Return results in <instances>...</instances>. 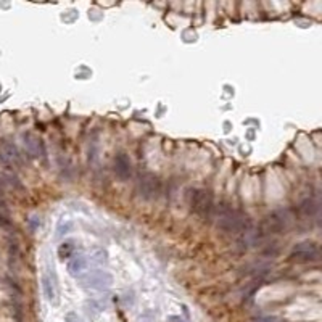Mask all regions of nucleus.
<instances>
[{"label":"nucleus","mask_w":322,"mask_h":322,"mask_svg":"<svg viewBox=\"0 0 322 322\" xmlns=\"http://www.w3.org/2000/svg\"><path fill=\"white\" fill-rule=\"evenodd\" d=\"M216 227L224 234L245 235L253 229V224L245 213L234 209L227 203H223L216 211Z\"/></svg>","instance_id":"obj_1"},{"label":"nucleus","mask_w":322,"mask_h":322,"mask_svg":"<svg viewBox=\"0 0 322 322\" xmlns=\"http://www.w3.org/2000/svg\"><path fill=\"white\" fill-rule=\"evenodd\" d=\"M189 207L198 218L211 221L214 214V198L213 193L207 189H192L189 193Z\"/></svg>","instance_id":"obj_2"},{"label":"nucleus","mask_w":322,"mask_h":322,"mask_svg":"<svg viewBox=\"0 0 322 322\" xmlns=\"http://www.w3.org/2000/svg\"><path fill=\"white\" fill-rule=\"evenodd\" d=\"M290 226V213L288 209H274L272 213L266 216L261 226L260 235H274V234H284Z\"/></svg>","instance_id":"obj_3"},{"label":"nucleus","mask_w":322,"mask_h":322,"mask_svg":"<svg viewBox=\"0 0 322 322\" xmlns=\"http://www.w3.org/2000/svg\"><path fill=\"white\" fill-rule=\"evenodd\" d=\"M160 190H161V184L158 181V177L149 172L142 174L135 184L137 195H139L142 200H145V202H150V200L156 198L158 195H160Z\"/></svg>","instance_id":"obj_4"},{"label":"nucleus","mask_w":322,"mask_h":322,"mask_svg":"<svg viewBox=\"0 0 322 322\" xmlns=\"http://www.w3.org/2000/svg\"><path fill=\"white\" fill-rule=\"evenodd\" d=\"M290 256L298 263H314L319 260V248L311 242H303L292 248Z\"/></svg>","instance_id":"obj_5"},{"label":"nucleus","mask_w":322,"mask_h":322,"mask_svg":"<svg viewBox=\"0 0 322 322\" xmlns=\"http://www.w3.org/2000/svg\"><path fill=\"white\" fill-rule=\"evenodd\" d=\"M113 276L107 271H94L87 274L82 281V287L91 290H107L112 287Z\"/></svg>","instance_id":"obj_6"},{"label":"nucleus","mask_w":322,"mask_h":322,"mask_svg":"<svg viewBox=\"0 0 322 322\" xmlns=\"http://www.w3.org/2000/svg\"><path fill=\"white\" fill-rule=\"evenodd\" d=\"M21 139H23L26 153H28L31 158H45V147L38 135H34L31 133H24L21 135Z\"/></svg>","instance_id":"obj_7"},{"label":"nucleus","mask_w":322,"mask_h":322,"mask_svg":"<svg viewBox=\"0 0 322 322\" xmlns=\"http://www.w3.org/2000/svg\"><path fill=\"white\" fill-rule=\"evenodd\" d=\"M42 284V292H44L45 300L49 302L52 306H58L60 304V297H58V285H57V277L54 274V281L49 274H44L40 279Z\"/></svg>","instance_id":"obj_8"},{"label":"nucleus","mask_w":322,"mask_h":322,"mask_svg":"<svg viewBox=\"0 0 322 322\" xmlns=\"http://www.w3.org/2000/svg\"><path fill=\"white\" fill-rule=\"evenodd\" d=\"M114 174L124 182L133 177V161L126 153H118L114 156Z\"/></svg>","instance_id":"obj_9"},{"label":"nucleus","mask_w":322,"mask_h":322,"mask_svg":"<svg viewBox=\"0 0 322 322\" xmlns=\"http://www.w3.org/2000/svg\"><path fill=\"white\" fill-rule=\"evenodd\" d=\"M2 155H3V160L7 163H12V165H23V156H21L18 147L12 144V142H8V140L2 142Z\"/></svg>","instance_id":"obj_10"},{"label":"nucleus","mask_w":322,"mask_h":322,"mask_svg":"<svg viewBox=\"0 0 322 322\" xmlns=\"http://www.w3.org/2000/svg\"><path fill=\"white\" fill-rule=\"evenodd\" d=\"M87 266H89L87 258L82 255H76L68 263V274H70L71 277H79L87 271Z\"/></svg>","instance_id":"obj_11"},{"label":"nucleus","mask_w":322,"mask_h":322,"mask_svg":"<svg viewBox=\"0 0 322 322\" xmlns=\"http://www.w3.org/2000/svg\"><path fill=\"white\" fill-rule=\"evenodd\" d=\"M298 209H300V213H302V214L304 216V218H313V216L318 214V211H319V203L316 202L314 198L308 197V198H304L302 203H300Z\"/></svg>","instance_id":"obj_12"},{"label":"nucleus","mask_w":322,"mask_h":322,"mask_svg":"<svg viewBox=\"0 0 322 322\" xmlns=\"http://www.w3.org/2000/svg\"><path fill=\"white\" fill-rule=\"evenodd\" d=\"M73 253H75V242L73 240H66L63 242L58 248V256L61 260H68V258H73Z\"/></svg>","instance_id":"obj_13"},{"label":"nucleus","mask_w":322,"mask_h":322,"mask_svg":"<svg viewBox=\"0 0 322 322\" xmlns=\"http://www.w3.org/2000/svg\"><path fill=\"white\" fill-rule=\"evenodd\" d=\"M73 230V221L71 219H65V221H60L57 226V235L58 237H63L66 234H70V232Z\"/></svg>","instance_id":"obj_14"},{"label":"nucleus","mask_w":322,"mask_h":322,"mask_svg":"<svg viewBox=\"0 0 322 322\" xmlns=\"http://www.w3.org/2000/svg\"><path fill=\"white\" fill-rule=\"evenodd\" d=\"M255 322H279V319L274 318V316H263V318L255 319Z\"/></svg>","instance_id":"obj_15"},{"label":"nucleus","mask_w":322,"mask_h":322,"mask_svg":"<svg viewBox=\"0 0 322 322\" xmlns=\"http://www.w3.org/2000/svg\"><path fill=\"white\" fill-rule=\"evenodd\" d=\"M66 322H81V319L77 318L76 313H68L66 314Z\"/></svg>","instance_id":"obj_16"},{"label":"nucleus","mask_w":322,"mask_h":322,"mask_svg":"<svg viewBox=\"0 0 322 322\" xmlns=\"http://www.w3.org/2000/svg\"><path fill=\"white\" fill-rule=\"evenodd\" d=\"M0 226H2V227H8L10 226V221L7 218H3L2 214H0Z\"/></svg>","instance_id":"obj_17"},{"label":"nucleus","mask_w":322,"mask_h":322,"mask_svg":"<svg viewBox=\"0 0 322 322\" xmlns=\"http://www.w3.org/2000/svg\"><path fill=\"white\" fill-rule=\"evenodd\" d=\"M170 321H171V322H186V321H184V319H181V318H179V316H171V318H170Z\"/></svg>","instance_id":"obj_18"}]
</instances>
